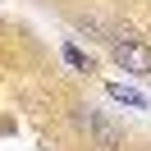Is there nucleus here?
I'll return each mask as SVG.
<instances>
[{"mask_svg":"<svg viewBox=\"0 0 151 151\" xmlns=\"http://www.w3.org/2000/svg\"><path fill=\"white\" fill-rule=\"evenodd\" d=\"M110 55H114V64H119L124 73L151 78V46H147L142 37H133V32H128V37H119V41L110 46Z\"/></svg>","mask_w":151,"mask_h":151,"instance_id":"f257e3e1","label":"nucleus"},{"mask_svg":"<svg viewBox=\"0 0 151 151\" xmlns=\"http://www.w3.org/2000/svg\"><path fill=\"white\" fill-rule=\"evenodd\" d=\"M83 128L96 137V147H124V128L110 119V114H96V110H83Z\"/></svg>","mask_w":151,"mask_h":151,"instance_id":"f03ea898","label":"nucleus"},{"mask_svg":"<svg viewBox=\"0 0 151 151\" xmlns=\"http://www.w3.org/2000/svg\"><path fill=\"white\" fill-rule=\"evenodd\" d=\"M64 60H69L73 69H83V73H92V55H83L78 46H64Z\"/></svg>","mask_w":151,"mask_h":151,"instance_id":"7ed1b4c3","label":"nucleus"},{"mask_svg":"<svg viewBox=\"0 0 151 151\" xmlns=\"http://www.w3.org/2000/svg\"><path fill=\"white\" fill-rule=\"evenodd\" d=\"M110 96H114V101H124V105H142V96L128 92V87H110Z\"/></svg>","mask_w":151,"mask_h":151,"instance_id":"20e7f679","label":"nucleus"}]
</instances>
